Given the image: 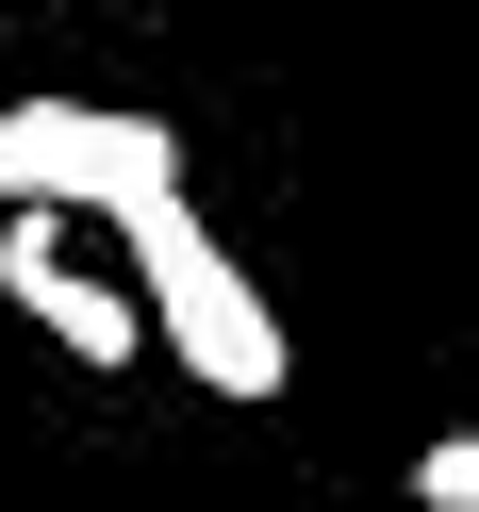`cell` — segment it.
Instances as JSON below:
<instances>
[{
  "label": "cell",
  "instance_id": "7a4b0ae2",
  "mask_svg": "<svg viewBox=\"0 0 479 512\" xmlns=\"http://www.w3.org/2000/svg\"><path fill=\"white\" fill-rule=\"evenodd\" d=\"M182 199V133L116 100H0V215H116Z\"/></svg>",
  "mask_w": 479,
  "mask_h": 512
},
{
  "label": "cell",
  "instance_id": "6da1fadb",
  "mask_svg": "<svg viewBox=\"0 0 479 512\" xmlns=\"http://www.w3.org/2000/svg\"><path fill=\"white\" fill-rule=\"evenodd\" d=\"M133 298H149V331H166V364L199 380V397H281V380H298L281 298L199 232V199H149L133 215Z\"/></svg>",
  "mask_w": 479,
  "mask_h": 512
},
{
  "label": "cell",
  "instance_id": "277c9868",
  "mask_svg": "<svg viewBox=\"0 0 479 512\" xmlns=\"http://www.w3.org/2000/svg\"><path fill=\"white\" fill-rule=\"evenodd\" d=\"M413 512H479V430H430V446H413Z\"/></svg>",
  "mask_w": 479,
  "mask_h": 512
},
{
  "label": "cell",
  "instance_id": "3957f363",
  "mask_svg": "<svg viewBox=\"0 0 479 512\" xmlns=\"http://www.w3.org/2000/svg\"><path fill=\"white\" fill-rule=\"evenodd\" d=\"M0 298L34 314L67 364H149V347H166L133 281H83V265H67V215H0Z\"/></svg>",
  "mask_w": 479,
  "mask_h": 512
}]
</instances>
